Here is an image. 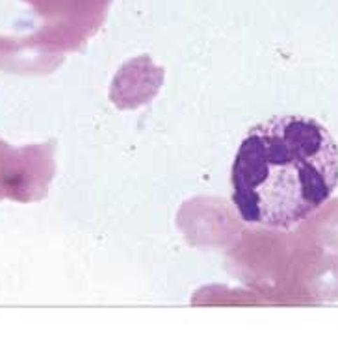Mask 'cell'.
<instances>
[{
    "label": "cell",
    "instance_id": "1",
    "mask_svg": "<svg viewBox=\"0 0 338 358\" xmlns=\"http://www.w3.org/2000/svg\"><path fill=\"white\" fill-rule=\"evenodd\" d=\"M232 204L247 227L292 230L338 186V145L307 115H275L241 139L231 169Z\"/></svg>",
    "mask_w": 338,
    "mask_h": 358
}]
</instances>
